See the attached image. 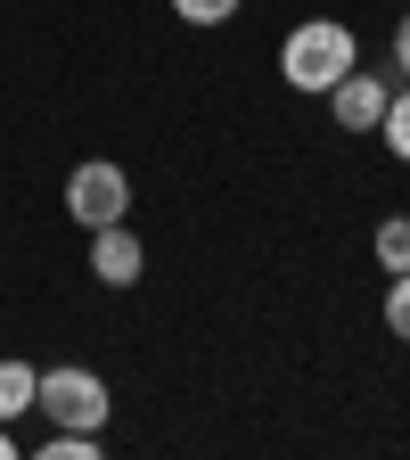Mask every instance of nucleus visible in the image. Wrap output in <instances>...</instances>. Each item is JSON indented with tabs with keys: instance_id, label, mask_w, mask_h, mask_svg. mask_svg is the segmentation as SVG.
Wrapping results in <instances>:
<instances>
[{
	"instance_id": "obj_9",
	"label": "nucleus",
	"mask_w": 410,
	"mask_h": 460,
	"mask_svg": "<svg viewBox=\"0 0 410 460\" xmlns=\"http://www.w3.org/2000/svg\"><path fill=\"white\" fill-rule=\"evenodd\" d=\"M107 444L91 436V428H49V444H41V460H99Z\"/></svg>"
},
{
	"instance_id": "obj_10",
	"label": "nucleus",
	"mask_w": 410,
	"mask_h": 460,
	"mask_svg": "<svg viewBox=\"0 0 410 460\" xmlns=\"http://www.w3.org/2000/svg\"><path fill=\"white\" fill-rule=\"evenodd\" d=\"M239 9H247V0H172V17H181V25H230Z\"/></svg>"
},
{
	"instance_id": "obj_7",
	"label": "nucleus",
	"mask_w": 410,
	"mask_h": 460,
	"mask_svg": "<svg viewBox=\"0 0 410 460\" xmlns=\"http://www.w3.org/2000/svg\"><path fill=\"white\" fill-rule=\"evenodd\" d=\"M378 271H410V214L378 222Z\"/></svg>"
},
{
	"instance_id": "obj_3",
	"label": "nucleus",
	"mask_w": 410,
	"mask_h": 460,
	"mask_svg": "<svg viewBox=\"0 0 410 460\" xmlns=\"http://www.w3.org/2000/svg\"><path fill=\"white\" fill-rule=\"evenodd\" d=\"M66 214H74L83 230L124 222V214H132V172H124V164H107V156L74 164V181H66Z\"/></svg>"
},
{
	"instance_id": "obj_13",
	"label": "nucleus",
	"mask_w": 410,
	"mask_h": 460,
	"mask_svg": "<svg viewBox=\"0 0 410 460\" xmlns=\"http://www.w3.org/2000/svg\"><path fill=\"white\" fill-rule=\"evenodd\" d=\"M0 460H17V436H9V420H0Z\"/></svg>"
},
{
	"instance_id": "obj_2",
	"label": "nucleus",
	"mask_w": 410,
	"mask_h": 460,
	"mask_svg": "<svg viewBox=\"0 0 410 460\" xmlns=\"http://www.w3.org/2000/svg\"><path fill=\"white\" fill-rule=\"evenodd\" d=\"M33 411H49V428H91V436H107L115 394H107V378H99V370L57 362V370H41V386H33Z\"/></svg>"
},
{
	"instance_id": "obj_6",
	"label": "nucleus",
	"mask_w": 410,
	"mask_h": 460,
	"mask_svg": "<svg viewBox=\"0 0 410 460\" xmlns=\"http://www.w3.org/2000/svg\"><path fill=\"white\" fill-rule=\"evenodd\" d=\"M33 386H41L33 362H0V420H25L33 411Z\"/></svg>"
},
{
	"instance_id": "obj_4",
	"label": "nucleus",
	"mask_w": 410,
	"mask_h": 460,
	"mask_svg": "<svg viewBox=\"0 0 410 460\" xmlns=\"http://www.w3.org/2000/svg\"><path fill=\"white\" fill-rule=\"evenodd\" d=\"M320 99H328V124H336V132H378V115H386L394 83H386V75H362V66H353V75H336Z\"/></svg>"
},
{
	"instance_id": "obj_5",
	"label": "nucleus",
	"mask_w": 410,
	"mask_h": 460,
	"mask_svg": "<svg viewBox=\"0 0 410 460\" xmlns=\"http://www.w3.org/2000/svg\"><path fill=\"white\" fill-rule=\"evenodd\" d=\"M140 271H148V247L132 239V222H99V230H91V279L132 288Z\"/></svg>"
},
{
	"instance_id": "obj_8",
	"label": "nucleus",
	"mask_w": 410,
	"mask_h": 460,
	"mask_svg": "<svg viewBox=\"0 0 410 460\" xmlns=\"http://www.w3.org/2000/svg\"><path fill=\"white\" fill-rule=\"evenodd\" d=\"M378 140H386V148H394V156L410 164V83H402V91L386 99V115H378Z\"/></svg>"
},
{
	"instance_id": "obj_1",
	"label": "nucleus",
	"mask_w": 410,
	"mask_h": 460,
	"mask_svg": "<svg viewBox=\"0 0 410 460\" xmlns=\"http://www.w3.org/2000/svg\"><path fill=\"white\" fill-rule=\"evenodd\" d=\"M362 66V41H353V25H336V17H312V25H296L279 41V83L287 91H328L336 75H353Z\"/></svg>"
},
{
	"instance_id": "obj_12",
	"label": "nucleus",
	"mask_w": 410,
	"mask_h": 460,
	"mask_svg": "<svg viewBox=\"0 0 410 460\" xmlns=\"http://www.w3.org/2000/svg\"><path fill=\"white\" fill-rule=\"evenodd\" d=\"M394 75H410V9H402V25H394Z\"/></svg>"
},
{
	"instance_id": "obj_11",
	"label": "nucleus",
	"mask_w": 410,
	"mask_h": 460,
	"mask_svg": "<svg viewBox=\"0 0 410 460\" xmlns=\"http://www.w3.org/2000/svg\"><path fill=\"white\" fill-rule=\"evenodd\" d=\"M386 337H402V345H410V271H394V279H386Z\"/></svg>"
}]
</instances>
